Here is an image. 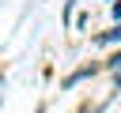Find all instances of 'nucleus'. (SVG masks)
<instances>
[{"label": "nucleus", "instance_id": "obj_1", "mask_svg": "<svg viewBox=\"0 0 121 113\" xmlns=\"http://www.w3.org/2000/svg\"><path fill=\"white\" fill-rule=\"evenodd\" d=\"M95 41H98V45H113V41H121V26H113V30H106V34H98Z\"/></svg>", "mask_w": 121, "mask_h": 113}, {"label": "nucleus", "instance_id": "obj_2", "mask_svg": "<svg viewBox=\"0 0 121 113\" xmlns=\"http://www.w3.org/2000/svg\"><path fill=\"white\" fill-rule=\"evenodd\" d=\"M106 64H110V68H121V53H113V56H110Z\"/></svg>", "mask_w": 121, "mask_h": 113}]
</instances>
